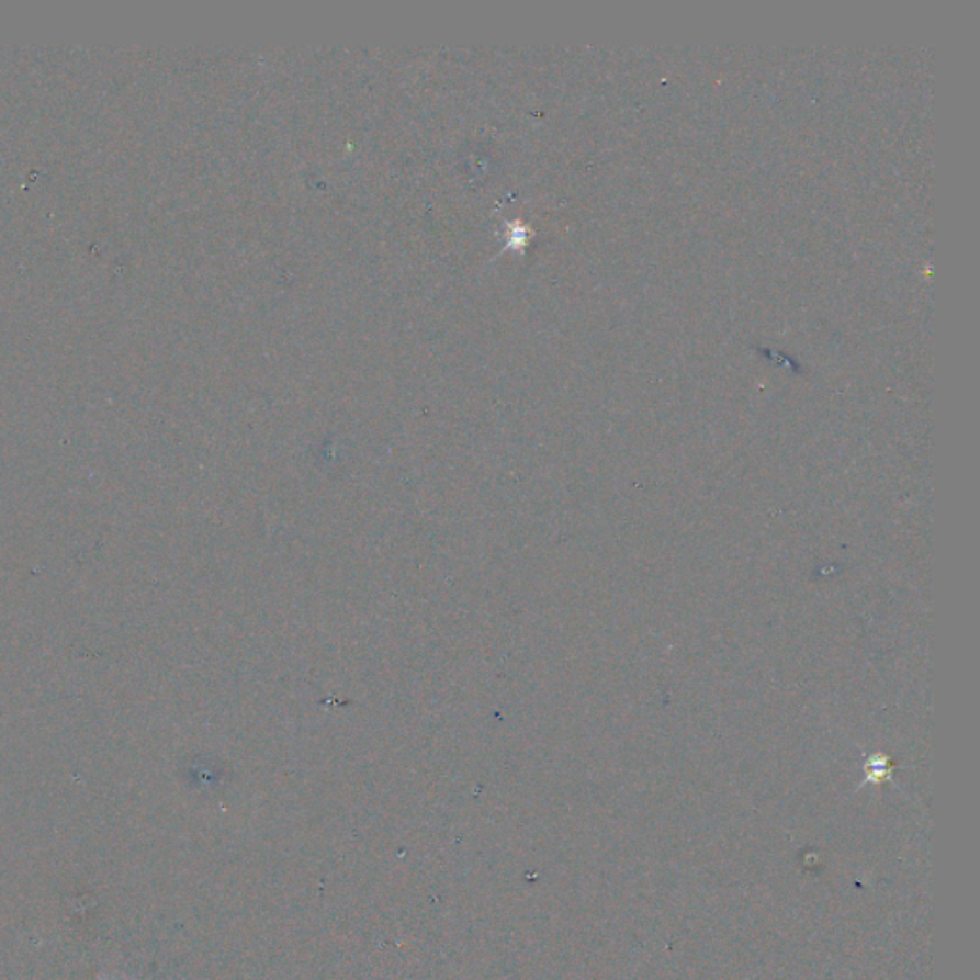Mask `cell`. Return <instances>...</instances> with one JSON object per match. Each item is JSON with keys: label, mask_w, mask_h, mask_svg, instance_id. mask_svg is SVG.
<instances>
[{"label": "cell", "mask_w": 980, "mask_h": 980, "mask_svg": "<svg viewBox=\"0 0 980 980\" xmlns=\"http://www.w3.org/2000/svg\"><path fill=\"white\" fill-rule=\"evenodd\" d=\"M866 774H868V781H879V779L887 778V776H891V763H889V758H869L868 764H866Z\"/></svg>", "instance_id": "obj_1"}]
</instances>
